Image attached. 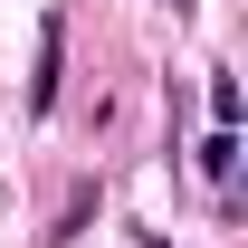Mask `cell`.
Listing matches in <instances>:
<instances>
[{
    "instance_id": "cell-1",
    "label": "cell",
    "mask_w": 248,
    "mask_h": 248,
    "mask_svg": "<svg viewBox=\"0 0 248 248\" xmlns=\"http://www.w3.org/2000/svg\"><path fill=\"white\" fill-rule=\"evenodd\" d=\"M58 77H67V19L48 10V19H38V67H29V115L58 105Z\"/></svg>"
},
{
    "instance_id": "cell-2",
    "label": "cell",
    "mask_w": 248,
    "mask_h": 248,
    "mask_svg": "<svg viewBox=\"0 0 248 248\" xmlns=\"http://www.w3.org/2000/svg\"><path fill=\"white\" fill-rule=\"evenodd\" d=\"M201 172H210V182H229V172H239V134H229V124L201 143Z\"/></svg>"
},
{
    "instance_id": "cell-3",
    "label": "cell",
    "mask_w": 248,
    "mask_h": 248,
    "mask_svg": "<svg viewBox=\"0 0 248 248\" xmlns=\"http://www.w3.org/2000/svg\"><path fill=\"white\" fill-rule=\"evenodd\" d=\"M210 115L229 124V134H239V77H210Z\"/></svg>"
},
{
    "instance_id": "cell-4",
    "label": "cell",
    "mask_w": 248,
    "mask_h": 248,
    "mask_svg": "<svg viewBox=\"0 0 248 248\" xmlns=\"http://www.w3.org/2000/svg\"><path fill=\"white\" fill-rule=\"evenodd\" d=\"M172 10H191V0H172Z\"/></svg>"
}]
</instances>
